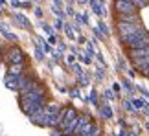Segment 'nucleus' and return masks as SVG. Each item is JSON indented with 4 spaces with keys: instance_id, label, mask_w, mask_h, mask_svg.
I'll list each match as a JSON object with an SVG mask.
<instances>
[{
    "instance_id": "nucleus-15",
    "label": "nucleus",
    "mask_w": 149,
    "mask_h": 136,
    "mask_svg": "<svg viewBox=\"0 0 149 136\" xmlns=\"http://www.w3.org/2000/svg\"><path fill=\"white\" fill-rule=\"evenodd\" d=\"M6 37H8L9 41H17V37H15V35H11V33H6Z\"/></svg>"
},
{
    "instance_id": "nucleus-4",
    "label": "nucleus",
    "mask_w": 149,
    "mask_h": 136,
    "mask_svg": "<svg viewBox=\"0 0 149 136\" xmlns=\"http://www.w3.org/2000/svg\"><path fill=\"white\" fill-rule=\"evenodd\" d=\"M6 63L8 65H19V63H26L24 52L19 46H11L6 50Z\"/></svg>"
},
{
    "instance_id": "nucleus-7",
    "label": "nucleus",
    "mask_w": 149,
    "mask_h": 136,
    "mask_svg": "<svg viewBox=\"0 0 149 136\" xmlns=\"http://www.w3.org/2000/svg\"><path fill=\"white\" fill-rule=\"evenodd\" d=\"M146 55H149V46L147 48H138V50H129L127 57H129V61H134V59L146 57Z\"/></svg>"
},
{
    "instance_id": "nucleus-18",
    "label": "nucleus",
    "mask_w": 149,
    "mask_h": 136,
    "mask_svg": "<svg viewBox=\"0 0 149 136\" xmlns=\"http://www.w3.org/2000/svg\"><path fill=\"white\" fill-rule=\"evenodd\" d=\"M55 4H61V0H55Z\"/></svg>"
},
{
    "instance_id": "nucleus-12",
    "label": "nucleus",
    "mask_w": 149,
    "mask_h": 136,
    "mask_svg": "<svg viewBox=\"0 0 149 136\" xmlns=\"http://www.w3.org/2000/svg\"><path fill=\"white\" fill-rule=\"evenodd\" d=\"M127 2H131V4H134L136 8H146V6H144V2H142V0H127Z\"/></svg>"
},
{
    "instance_id": "nucleus-1",
    "label": "nucleus",
    "mask_w": 149,
    "mask_h": 136,
    "mask_svg": "<svg viewBox=\"0 0 149 136\" xmlns=\"http://www.w3.org/2000/svg\"><path fill=\"white\" fill-rule=\"evenodd\" d=\"M122 42H123L129 50L147 48V46H149V33L146 31V28H144V30H140V31L133 33V35H129V37L122 39Z\"/></svg>"
},
{
    "instance_id": "nucleus-9",
    "label": "nucleus",
    "mask_w": 149,
    "mask_h": 136,
    "mask_svg": "<svg viewBox=\"0 0 149 136\" xmlns=\"http://www.w3.org/2000/svg\"><path fill=\"white\" fill-rule=\"evenodd\" d=\"M131 63H133V66L140 72L142 68L149 66V55H146V57H140V59H134V61H131Z\"/></svg>"
},
{
    "instance_id": "nucleus-11",
    "label": "nucleus",
    "mask_w": 149,
    "mask_h": 136,
    "mask_svg": "<svg viewBox=\"0 0 149 136\" xmlns=\"http://www.w3.org/2000/svg\"><path fill=\"white\" fill-rule=\"evenodd\" d=\"M15 19H17V20L20 22V26H24V28H28V19H26V17H22V15H17Z\"/></svg>"
},
{
    "instance_id": "nucleus-2",
    "label": "nucleus",
    "mask_w": 149,
    "mask_h": 136,
    "mask_svg": "<svg viewBox=\"0 0 149 136\" xmlns=\"http://www.w3.org/2000/svg\"><path fill=\"white\" fill-rule=\"evenodd\" d=\"M20 99H26V101H31V103H39V105H46L48 103V92L44 88V85H35L31 90L20 94Z\"/></svg>"
},
{
    "instance_id": "nucleus-8",
    "label": "nucleus",
    "mask_w": 149,
    "mask_h": 136,
    "mask_svg": "<svg viewBox=\"0 0 149 136\" xmlns=\"http://www.w3.org/2000/svg\"><path fill=\"white\" fill-rule=\"evenodd\" d=\"M26 63H19V65H9L8 68V74L11 76H22V74H26Z\"/></svg>"
},
{
    "instance_id": "nucleus-6",
    "label": "nucleus",
    "mask_w": 149,
    "mask_h": 136,
    "mask_svg": "<svg viewBox=\"0 0 149 136\" xmlns=\"http://www.w3.org/2000/svg\"><path fill=\"white\" fill-rule=\"evenodd\" d=\"M77 112L76 110H74L72 109V107H65V118H63V121L59 123V127H57V129H59V131H63V129H66L68 125H70V123L74 121V120H77Z\"/></svg>"
},
{
    "instance_id": "nucleus-14",
    "label": "nucleus",
    "mask_w": 149,
    "mask_h": 136,
    "mask_svg": "<svg viewBox=\"0 0 149 136\" xmlns=\"http://www.w3.org/2000/svg\"><path fill=\"white\" fill-rule=\"evenodd\" d=\"M101 114H103V118H109L111 112H109V109H101Z\"/></svg>"
},
{
    "instance_id": "nucleus-3",
    "label": "nucleus",
    "mask_w": 149,
    "mask_h": 136,
    "mask_svg": "<svg viewBox=\"0 0 149 136\" xmlns=\"http://www.w3.org/2000/svg\"><path fill=\"white\" fill-rule=\"evenodd\" d=\"M144 30V26H142V20H131V22H123V20H116V31H118V37L120 41L129 35H133V33Z\"/></svg>"
},
{
    "instance_id": "nucleus-17",
    "label": "nucleus",
    "mask_w": 149,
    "mask_h": 136,
    "mask_svg": "<svg viewBox=\"0 0 149 136\" xmlns=\"http://www.w3.org/2000/svg\"><path fill=\"white\" fill-rule=\"evenodd\" d=\"M142 2H144V6H149V0H142Z\"/></svg>"
},
{
    "instance_id": "nucleus-13",
    "label": "nucleus",
    "mask_w": 149,
    "mask_h": 136,
    "mask_svg": "<svg viewBox=\"0 0 149 136\" xmlns=\"http://www.w3.org/2000/svg\"><path fill=\"white\" fill-rule=\"evenodd\" d=\"M140 74H142V76H146V77H149V66L142 68V70H140Z\"/></svg>"
},
{
    "instance_id": "nucleus-5",
    "label": "nucleus",
    "mask_w": 149,
    "mask_h": 136,
    "mask_svg": "<svg viewBox=\"0 0 149 136\" xmlns=\"http://www.w3.org/2000/svg\"><path fill=\"white\" fill-rule=\"evenodd\" d=\"M114 11H116V15H134L138 13V8L134 4L127 2V0H116L114 2Z\"/></svg>"
},
{
    "instance_id": "nucleus-10",
    "label": "nucleus",
    "mask_w": 149,
    "mask_h": 136,
    "mask_svg": "<svg viewBox=\"0 0 149 136\" xmlns=\"http://www.w3.org/2000/svg\"><path fill=\"white\" fill-rule=\"evenodd\" d=\"M17 81H19V76H11V74L6 76V87H8V88L17 90Z\"/></svg>"
},
{
    "instance_id": "nucleus-16",
    "label": "nucleus",
    "mask_w": 149,
    "mask_h": 136,
    "mask_svg": "<svg viewBox=\"0 0 149 136\" xmlns=\"http://www.w3.org/2000/svg\"><path fill=\"white\" fill-rule=\"evenodd\" d=\"M52 136H63V133L59 131V129H55V131H54V134H52Z\"/></svg>"
}]
</instances>
